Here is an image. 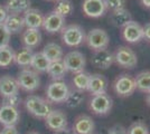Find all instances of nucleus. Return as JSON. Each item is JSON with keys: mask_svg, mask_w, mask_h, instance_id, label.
Wrapping results in <instances>:
<instances>
[{"mask_svg": "<svg viewBox=\"0 0 150 134\" xmlns=\"http://www.w3.org/2000/svg\"><path fill=\"white\" fill-rule=\"evenodd\" d=\"M25 107L31 115L38 119H45L53 109L47 100L37 95L27 96L25 100Z\"/></svg>", "mask_w": 150, "mask_h": 134, "instance_id": "f257e3e1", "label": "nucleus"}, {"mask_svg": "<svg viewBox=\"0 0 150 134\" xmlns=\"http://www.w3.org/2000/svg\"><path fill=\"white\" fill-rule=\"evenodd\" d=\"M85 32L84 29L79 25L65 26L62 29L63 43L69 47H79L85 43Z\"/></svg>", "mask_w": 150, "mask_h": 134, "instance_id": "f03ea898", "label": "nucleus"}, {"mask_svg": "<svg viewBox=\"0 0 150 134\" xmlns=\"http://www.w3.org/2000/svg\"><path fill=\"white\" fill-rule=\"evenodd\" d=\"M85 43L92 51H100L106 49L110 44V37L104 29L101 28H94L90 30L85 37Z\"/></svg>", "mask_w": 150, "mask_h": 134, "instance_id": "7ed1b4c3", "label": "nucleus"}, {"mask_svg": "<svg viewBox=\"0 0 150 134\" xmlns=\"http://www.w3.org/2000/svg\"><path fill=\"white\" fill-rule=\"evenodd\" d=\"M69 93V85L61 81H53L46 88V97L50 103H63Z\"/></svg>", "mask_w": 150, "mask_h": 134, "instance_id": "20e7f679", "label": "nucleus"}, {"mask_svg": "<svg viewBox=\"0 0 150 134\" xmlns=\"http://www.w3.org/2000/svg\"><path fill=\"white\" fill-rule=\"evenodd\" d=\"M62 62L67 72L73 74L83 72L86 65V58L79 51H72L63 56Z\"/></svg>", "mask_w": 150, "mask_h": 134, "instance_id": "39448f33", "label": "nucleus"}, {"mask_svg": "<svg viewBox=\"0 0 150 134\" xmlns=\"http://www.w3.org/2000/svg\"><path fill=\"white\" fill-rule=\"evenodd\" d=\"M113 56H114V63H117L119 66L123 67V68L132 69L138 64V58L136 53L127 46L119 47L115 51Z\"/></svg>", "mask_w": 150, "mask_h": 134, "instance_id": "423d86ee", "label": "nucleus"}, {"mask_svg": "<svg viewBox=\"0 0 150 134\" xmlns=\"http://www.w3.org/2000/svg\"><path fill=\"white\" fill-rule=\"evenodd\" d=\"M113 89L117 93V95L121 97H128L134 93L137 89L136 87V81L131 75L122 74L115 78L113 83Z\"/></svg>", "mask_w": 150, "mask_h": 134, "instance_id": "0eeeda50", "label": "nucleus"}, {"mask_svg": "<svg viewBox=\"0 0 150 134\" xmlns=\"http://www.w3.org/2000/svg\"><path fill=\"white\" fill-rule=\"evenodd\" d=\"M16 79L18 82L19 88H23L26 92H34L38 89L40 85V78L38 73L31 69H23Z\"/></svg>", "mask_w": 150, "mask_h": 134, "instance_id": "6e6552de", "label": "nucleus"}, {"mask_svg": "<svg viewBox=\"0 0 150 134\" xmlns=\"http://www.w3.org/2000/svg\"><path fill=\"white\" fill-rule=\"evenodd\" d=\"M113 106V101L111 96L106 93L93 95L90 101V109L96 115L108 114Z\"/></svg>", "mask_w": 150, "mask_h": 134, "instance_id": "1a4fd4ad", "label": "nucleus"}, {"mask_svg": "<svg viewBox=\"0 0 150 134\" xmlns=\"http://www.w3.org/2000/svg\"><path fill=\"white\" fill-rule=\"evenodd\" d=\"M122 38L129 44H136L144 39V28L137 21L131 20L122 28Z\"/></svg>", "mask_w": 150, "mask_h": 134, "instance_id": "9d476101", "label": "nucleus"}, {"mask_svg": "<svg viewBox=\"0 0 150 134\" xmlns=\"http://www.w3.org/2000/svg\"><path fill=\"white\" fill-rule=\"evenodd\" d=\"M82 10L90 18H100L105 15L108 8L104 0H84Z\"/></svg>", "mask_w": 150, "mask_h": 134, "instance_id": "9b49d317", "label": "nucleus"}, {"mask_svg": "<svg viewBox=\"0 0 150 134\" xmlns=\"http://www.w3.org/2000/svg\"><path fill=\"white\" fill-rule=\"evenodd\" d=\"M42 27L48 34H56L62 32V29L65 27V18L53 10L44 17V22Z\"/></svg>", "mask_w": 150, "mask_h": 134, "instance_id": "f8f14e48", "label": "nucleus"}, {"mask_svg": "<svg viewBox=\"0 0 150 134\" xmlns=\"http://www.w3.org/2000/svg\"><path fill=\"white\" fill-rule=\"evenodd\" d=\"M114 63V56L110 51L100 49L94 51L91 57V64L99 69H108Z\"/></svg>", "mask_w": 150, "mask_h": 134, "instance_id": "ddd939ff", "label": "nucleus"}, {"mask_svg": "<svg viewBox=\"0 0 150 134\" xmlns=\"http://www.w3.org/2000/svg\"><path fill=\"white\" fill-rule=\"evenodd\" d=\"M45 123L50 130L56 132L67 126V116L59 109H52L50 114L45 117Z\"/></svg>", "mask_w": 150, "mask_h": 134, "instance_id": "4468645a", "label": "nucleus"}, {"mask_svg": "<svg viewBox=\"0 0 150 134\" xmlns=\"http://www.w3.org/2000/svg\"><path fill=\"white\" fill-rule=\"evenodd\" d=\"M20 119L19 109L15 106L2 104L0 106V124L4 126L16 125Z\"/></svg>", "mask_w": 150, "mask_h": 134, "instance_id": "2eb2a0df", "label": "nucleus"}, {"mask_svg": "<svg viewBox=\"0 0 150 134\" xmlns=\"http://www.w3.org/2000/svg\"><path fill=\"white\" fill-rule=\"evenodd\" d=\"M94 128H95L94 121L88 115L77 116L73 124V131L75 134H93Z\"/></svg>", "mask_w": 150, "mask_h": 134, "instance_id": "dca6fc26", "label": "nucleus"}, {"mask_svg": "<svg viewBox=\"0 0 150 134\" xmlns=\"http://www.w3.org/2000/svg\"><path fill=\"white\" fill-rule=\"evenodd\" d=\"M106 89H108V79L105 78V76L101 74L90 75L86 91H88L92 95H98V94L106 93Z\"/></svg>", "mask_w": 150, "mask_h": 134, "instance_id": "f3484780", "label": "nucleus"}, {"mask_svg": "<svg viewBox=\"0 0 150 134\" xmlns=\"http://www.w3.org/2000/svg\"><path fill=\"white\" fill-rule=\"evenodd\" d=\"M24 17V22H25L26 28H33V29H39L43 22H44V15L40 13L38 9L29 8L27 11H25Z\"/></svg>", "mask_w": 150, "mask_h": 134, "instance_id": "a211bd4d", "label": "nucleus"}, {"mask_svg": "<svg viewBox=\"0 0 150 134\" xmlns=\"http://www.w3.org/2000/svg\"><path fill=\"white\" fill-rule=\"evenodd\" d=\"M4 26L6 29L11 34H18L23 32L25 28V22H24V17L19 13H8L6 19L4 21Z\"/></svg>", "mask_w": 150, "mask_h": 134, "instance_id": "6ab92c4d", "label": "nucleus"}, {"mask_svg": "<svg viewBox=\"0 0 150 134\" xmlns=\"http://www.w3.org/2000/svg\"><path fill=\"white\" fill-rule=\"evenodd\" d=\"M19 92V85L16 78L5 75L0 78V95L2 97L17 94Z\"/></svg>", "mask_w": 150, "mask_h": 134, "instance_id": "aec40b11", "label": "nucleus"}, {"mask_svg": "<svg viewBox=\"0 0 150 134\" xmlns=\"http://www.w3.org/2000/svg\"><path fill=\"white\" fill-rule=\"evenodd\" d=\"M132 20V16L129 10H127L125 8L123 9H118L111 11L109 16V21L111 22L117 28H123L128 22H130Z\"/></svg>", "mask_w": 150, "mask_h": 134, "instance_id": "412c9836", "label": "nucleus"}, {"mask_svg": "<svg viewBox=\"0 0 150 134\" xmlns=\"http://www.w3.org/2000/svg\"><path fill=\"white\" fill-rule=\"evenodd\" d=\"M23 43L25 47L35 48L42 41V34L39 29H33V28H26V30L23 32Z\"/></svg>", "mask_w": 150, "mask_h": 134, "instance_id": "4be33fe9", "label": "nucleus"}, {"mask_svg": "<svg viewBox=\"0 0 150 134\" xmlns=\"http://www.w3.org/2000/svg\"><path fill=\"white\" fill-rule=\"evenodd\" d=\"M8 13H23L30 8V0H8L6 4Z\"/></svg>", "mask_w": 150, "mask_h": 134, "instance_id": "5701e85b", "label": "nucleus"}, {"mask_svg": "<svg viewBox=\"0 0 150 134\" xmlns=\"http://www.w3.org/2000/svg\"><path fill=\"white\" fill-rule=\"evenodd\" d=\"M46 58L52 62H57V60H62L63 58V48L56 43H48L43 49Z\"/></svg>", "mask_w": 150, "mask_h": 134, "instance_id": "b1692460", "label": "nucleus"}, {"mask_svg": "<svg viewBox=\"0 0 150 134\" xmlns=\"http://www.w3.org/2000/svg\"><path fill=\"white\" fill-rule=\"evenodd\" d=\"M50 62L46 58L43 51H38V53H34L33 58H31V64L30 66L34 68L35 72L37 73H45L47 72V68L50 66Z\"/></svg>", "mask_w": 150, "mask_h": 134, "instance_id": "393cba45", "label": "nucleus"}, {"mask_svg": "<svg viewBox=\"0 0 150 134\" xmlns=\"http://www.w3.org/2000/svg\"><path fill=\"white\" fill-rule=\"evenodd\" d=\"M33 55H34L33 48L24 47L18 53H15V59H13V62L17 65H19V66H21V67L30 66Z\"/></svg>", "mask_w": 150, "mask_h": 134, "instance_id": "a878e982", "label": "nucleus"}, {"mask_svg": "<svg viewBox=\"0 0 150 134\" xmlns=\"http://www.w3.org/2000/svg\"><path fill=\"white\" fill-rule=\"evenodd\" d=\"M66 68L63 64L62 60H57V62H52L47 68L48 75L52 77L53 81H61L63 77L66 74Z\"/></svg>", "mask_w": 150, "mask_h": 134, "instance_id": "bb28decb", "label": "nucleus"}, {"mask_svg": "<svg viewBox=\"0 0 150 134\" xmlns=\"http://www.w3.org/2000/svg\"><path fill=\"white\" fill-rule=\"evenodd\" d=\"M84 102V95L83 92H80L77 89L74 91H69V95L65 98V105L69 109H77L79 106H81L82 103Z\"/></svg>", "mask_w": 150, "mask_h": 134, "instance_id": "cd10ccee", "label": "nucleus"}, {"mask_svg": "<svg viewBox=\"0 0 150 134\" xmlns=\"http://www.w3.org/2000/svg\"><path fill=\"white\" fill-rule=\"evenodd\" d=\"M15 59V51L13 49L8 45L0 47V67L7 68L13 64Z\"/></svg>", "mask_w": 150, "mask_h": 134, "instance_id": "c85d7f7f", "label": "nucleus"}, {"mask_svg": "<svg viewBox=\"0 0 150 134\" xmlns=\"http://www.w3.org/2000/svg\"><path fill=\"white\" fill-rule=\"evenodd\" d=\"M136 81V87L139 91L144 92V93H150V72H141L137 75L134 78Z\"/></svg>", "mask_w": 150, "mask_h": 134, "instance_id": "c756f323", "label": "nucleus"}, {"mask_svg": "<svg viewBox=\"0 0 150 134\" xmlns=\"http://www.w3.org/2000/svg\"><path fill=\"white\" fill-rule=\"evenodd\" d=\"M88 79H90V74L86 72H80L76 73L73 76V85H74L75 89L80 91V92H84L88 89Z\"/></svg>", "mask_w": 150, "mask_h": 134, "instance_id": "7c9ffc66", "label": "nucleus"}, {"mask_svg": "<svg viewBox=\"0 0 150 134\" xmlns=\"http://www.w3.org/2000/svg\"><path fill=\"white\" fill-rule=\"evenodd\" d=\"M74 10V6L72 4L71 0H56L55 7H54V11L58 15L63 16L64 18L69 16Z\"/></svg>", "mask_w": 150, "mask_h": 134, "instance_id": "2f4dec72", "label": "nucleus"}, {"mask_svg": "<svg viewBox=\"0 0 150 134\" xmlns=\"http://www.w3.org/2000/svg\"><path fill=\"white\" fill-rule=\"evenodd\" d=\"M128 134H149L147 125L142 122H136L131 124L127 130Z\"/></svg>", "mask_w": 150, "mask_h": 134, "instance_id": "473e14b6", "label": "nucleus"}, {"mask_svg": "<svg viewBox=\"0 0 150 134\" xmlns=\"http://www.w3.org/2000/svg\"><path fill=\"white\" fill-rule=\"evenodd\" d=\"M108 10L114 11L118 9H123L125 6V0H104Z\"/></svg>", "mask_w": 150, "mask_h": 134, "instance_id": "72a5a7b5", "label": "nucleus"}, {"mask_svg": "<svg viewBox=\"0 0 150 134\" xmlns=\"http://www.w3.org/2000/svg\"><path fill=\"white\" fill-rule=\"evenodd\" d=\"M10 40V32L6 29L4 24H0V47L8 46Z\"/></svg>", "mask_w": 150, "mask_h": 134, "instance_id": "f704fd0d", "label": "nucleus"}, {"mask_svg": "<svg viewBox=\"0 0 150 134\" xmlns=\"http://www.w3.org/2000/svg\"><path fill=\"white\" fill-rule=\"evenodd\" d=\"M20 103H21V96L19 95V93H17V94H13V95L4 97V103L2 104H7V105L17 107Z\"/></svg>", "mask_w": 150, "mask_h": 134, "instance_id": "c9c22d12", "label": "nucleus"}, {"mask_svg": "<svg viewBox=\"0 0 150 134\" xmlns=\"http://www.w3.org/2000/svg\"><path fill=\"white\" fill-rule=\"evenodd\" d=\"M106 134H128L127 132V128H123L122 125H113L112 128H110L108 130V133Z\"/></svg>", "mask_w": 150, "mask_h": 134, "instance_id": "e433bc0d", "label": "nucleus"}, {"mask_svg": "<svg viewBox=\"0 0 150 134\" xmlns=\"http://www.w3.org/2000/svg\"><path fill=\"white\" fill-rule=\"evenodd\" d=\"M0 134H19V132L16 128V125H8V126H5L2 128Z\"/></svg>", "mask_w": 150, "mask_h": 134, "instance_id": "4c0bfd02", "label": "nucleus"}, {"mask_svg": "<svg viewBox=\"0 0 150 134\" xmlns=\"http://www.w3.org/2000/svg\"><path fill=\"white\" fill-rule=\"evenodd\" d=\"M7 16H8V13H7L6 8L0 5V24H4Z\"/></svg>", "mask_w": 150, "mask_h": 134, "instance_id": "58836bf2", "label": "nucleus"}, {"mask_svg": "<svg viewBox=\"0 0 150 134\" xmlns=\"http://www.w3.org/2000/svg\"><path fill=\"white\" fill-rule=\"evenodd\" d=\"M142 28H144V38H146L147 40L150 41V22L146 24Z\"/></svg>", "mask_w": 150, "mask_h": 134, "instance_id": "ea45409f", "label": "nucleus"}, {"mask_svg": "<svg viewBox=\"0 0 150 134\" xmlns=\"http://www.w3.org/2000/svg\"><path fill=\"white\" fill-rule=\"evenodd\" d=\"M55 134H75V132L73 131V128H69L67 126H66V128H62V130L56 131Z\"/></svg>", "mask_w": 150, "mask_h": 134, "instance_id": "a19ab883", "label": "nucleus"}, {"mask_svg": "<svg viewBox=\"0 0 150 134\" xmlns=\"http://www.w3.org/2000/svg\"><path fill=\"white\" fill-rule=\"evenodd\" d=\"M140 1H141V4L144 5V7H146L147 9L150 10V0H140Z\"/></svg>", "mask_w": 150, "mask_h": 134, "instance_id": "79ce46f5", "label": "nucleus"}, {"mask_svg": "<svg viewBox=\"0 0 150 134\" xmlns=\"http://www.w3.org/2000/svg\"><path fill=\"white\" fill-rule=\"evenodd\" d=\"M146 101H147L148 105L150 106V93H148V95H147V97H146Z\"/></svg>", "mask_w": 150, "mask_h": 134, "instance_id": "37998d69", "label": "nucleus"}, {"mask_svg": "<svg viewBox=\"0 0 150 134\" xmlns=\"http://www.w3.org/2000/svg\"><path fill=\"white\" fill-rule=\"evenodd\" d=\"M29 134H38V133H36V132H33V133H29Z\"/></svg>", "mask_w": 150, "mask_h": 134, "instance_id": "c03bdc74", "label": "nucleus"}, {"mask_svg": "<svg viewBox=\"0 0 150 134\" xmlns=\"http://www.w3.org/2000/svg\"><path fill=\"white\" fill-rule=\"evenodd\" d=\"M48 1H56V0H48Z\"/></svg>", "mask_w": 150, "mask_h": 134, "instance_id": "a18cd8bd", "label": "nucleus"}]
</instances>
